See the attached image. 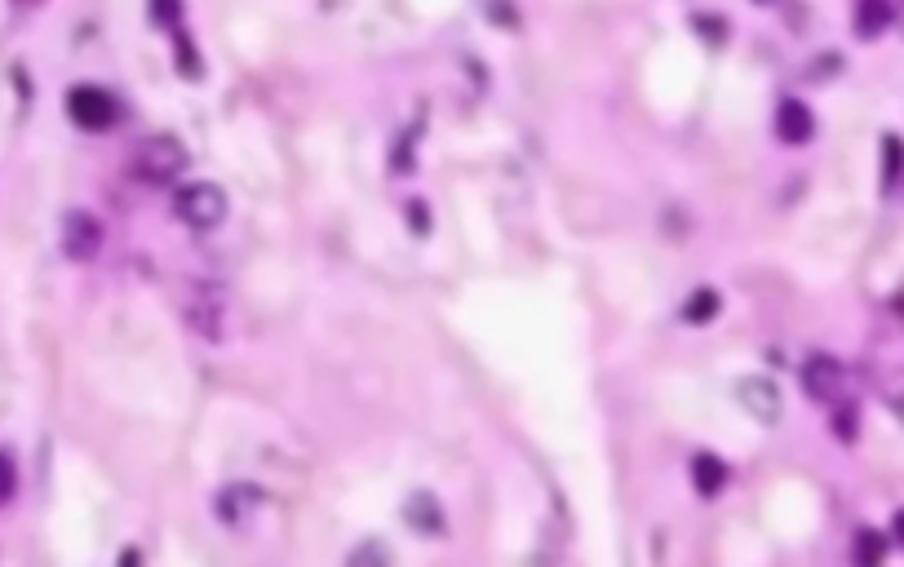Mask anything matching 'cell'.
I'll use <instances>...</instances> for the list:
<instances>
[{
  "label": "cell",
  "mask_w": 904,
  "mask_h": 567,
  "mask_svg": "<svg viewBox=\"0 0 904 567\" xmlns=\"http://www.w3.org/2000/svg\"><path fill=\"white\" fill-rule=\"evenodd\" d=\"M182 315H187L191 333L204 337V342H226L231 328H235L231 297H226V288L213 284V280H195V288L187 293V306H182Z\"/></svg>",
  "instance_id": "1"
},
{
  "label": "cell",
  "mask_w": 904,
  "mask_h": 567,
  "mask_svg": "<svg viewBox=\"0 0 904 567\" xmlns=\"http://www.w3.org/2000/svg\"><path fill=\"white\" fill-rule=\"evenodd\" d=\"M129 169L138 173V182H147V187H173V182L187 173V147H182L173 133H156V138L138 142Z\"/></svg>",
  "instance_id": "2"
},
{
  "label": "cell",
  "mask_w": 904,
  "mask_h": 567,
  "mask_svg": "<svg viewBox=\"0 0 904 567\" xmlns=\"http://www.w3.org/2000/svg\"><path fill=\"white\" fill-rule=\"evenodd\" d=\"M173 213L178 222H187L191 231H213L226 218V191L218 182H187L173 195Z\"/></svg>",
  "instance_id": "3"
},
{
  "label": "cell",
  "mask_w": 904,
  "mask_h": 567,
  "mask_svg": "<svg viewBox=\"0 0 904 567\" xmlns=\"http://www.w3.org/2000/svg\"><path fill=\"white\" fill-rule=\"evenodd\" d=\"M67 116L76 120L80 129L98 133V129H111L116 125V98L98 85H76L67 94Z\"/></svg>",
  "instance_id": "4"
},
{
  "label": "cell",
  "mask_w": 904,
  "mask_h": 567,
  "mask_svg": "<svg viewBox=\"0 0 904 567\" xmlns=\"http://www.w3.org/2000/svg\"><path fill=\"white\" fill-rule=\"evenodd\" d=\"M102 222L94 218L89 209H71L63 218V253L71 257V262H94V257L102 253Z\"/></svg>",
  "instance_id": "5"
},
{
  "label": "cell",
  "mask_w": 904,
  "mask_h": 567,
  "mask_svg": "<svg viewBox=\"0 0 904 567\" xmlns=\"http://www.w3.org/2000/svg\"><path fill=\"white\" fill-rule=\"evenodd\" d=\"M736 399H741V408L754 421H763V426H776V421H780V390L767 377H741Z\"/></svg>",
  "instance_id": "6"
},
{
  "label": "cell",
  "mask_w": 904,
  "mask_h": 567,
  "mask_svg": "<svg viewBox=\"0 0 904 567\" xmlns=\"http://www.w3.org/2000/svg\"><path fill=\"white\" fill-rule=\"evenodd\" d=\"M262 510V492L253 483H231L218 492V514L226 528H249V519Z\"/></svg>",
  "instance_id": "7"
},
{
  "label": "cell",
  "mask_w": 904,
  "mask_h": 567,
  "mask_svg": "<svg viewBox=\"0 0 904 567\" xmlns=\"http://www.w3.org/2000/svg\"><path fill=\"white\" fill-rule=\"evenodd\" d=\"M776 138L785 142V147H803V142H811V133H816V120H811V107L798 98H785L776 107Z\"/></svg>",
  "instance_id": "8"
},
{
  "label": "cell",
  "mask_w": 904,
  "mask_h": 567,
  "mask_svg": "<svg viewBox=\"0 0 904 567\" xmlns=\"http://www.w3.org/2000/svg\"><path fill=\"white\" fill-rule=\"evenodd\" d=\"M803 390L811 399H820V404H829L842 390V364L834 355H811L803 364Z\"/></svg>",
  "instance_id": "9"
},
{
  "label": "cell",
  "mask_w": 904,
  "mask_h": 567,
  "mask_svg": "<svg viewBox=\"0 0 904 567\" xmlns=\"http://www.w3.org/2000/svg\"><path fill=\"white\" fill-rule=\"evenodd\" d=\"M891 14H896L891 0H856V18H851V23H856V36H865V40L882 36L891 23Z\"/></svg>",
  "instance_id": "10"
},
{
  "label": "cell",
  "mask_w": 904,
  "mask_h": 567,
  "mask_svg": "<svg viewBox=\"0 0 904 567\" xmlns=\"http://www.w3.org/2000/svg\"><path fill=\"white\" fill-rule=\"evenodd\" d=\"M692 483L701 488V497H718L727 483V466L714 457V452H696L692 457Z\"/></svg>",
  "instance_id": "11"
},
{
  "label": "cell",
  "mask_w": 904,
  "mask_h": 567,
  "mask_svg": "<svg viewBox=\"0 0 904 567\" xmlns=\"http://www.w3.org/2000/svg\"><path fill=\"white\" fill-rule=\"evenodd\" d=\"M408 523H417L426 536H444V514H439V505H435V497H426V492H417L413 501H408Z\"/></svg>",
  "instance_id": "12"
},
{
  "label": "cell",
  "mask_w": 904,
  "mask_h": 567,
  "mask_svg": "<svg viewBox=\"0 0 904 567\" xmlns=\"http://www.w3.org/2000/svg\"><path fill=\"white\" fill-rule=\"evenodd\" d=\"M718 311H723V297H718L714 288H696V293L687 297V306H683V319H687V324H714Z\"/></svg>",
  "instance_id": "13"
},
{
  "label": "cell",
  "mask_w": 904,
  "mask_h": 567,
  "mask_svg": "<svg viewBox=\"0 0 904 567\" xmlns=\"http://www.w3.org/2000/svg\"><path fill=\"white\" fill-rule=\"evenodd\" d=\"M882 554H887V545H882L878 532H860L856 536V563L873 567V563H882Z\"/></svg>",
  "instance_id": "14"
},
{
  "label": "cell",
  "mask_w": 904,
  "mask_h": 567,
  "mask_svg": "<svg viewBox=\"0 0 904 567\" xmlns=\"http://www.w3.org/2000/svg\"><path fill=\"white\" fill-rule=\"evenodd\" d=\"M887 169H882V187H896V178H900V169H904V147H900V138H887Z\"/></svg>",
  "instance_id": "15"
},
{
  "label": "cell",
  "mask_w": 904,
  "mask_h": 567,
  "mask_svg": "<svg viewBox=\"0 0 904 567\" xmlns=\"http://www.w3.org/2000/svg\"><path fill=\"white\" fill-rule=\"evenodd\" d=\"M14 488H18V470H14V461L0 452V505L14 497Z\"/></svg>",
  "instance_id": "16"
},
{
  "label": "cell",
  "mask_w": 904,
  "mask_h": 567,
  "mask_svg": "<svg viewBox=\"0 0 904 567\" xmlns=\"http://www.w3.org/2000/svg\"><path fill=\"white\" fill-rule=\"evenodd\" d=\"M351 563H390V550L368 541V545H359V550H351Z\"/></svg>",
  "instance_id": "17"
},
{
  "label": "cell",
  "mask_w": 904,
  "mask_h": 567,
  "mask_svg": "<svg viewBox=\"0 0 904 567\" xmlns=\"http://www.w3.org/2000/svg\"><path fill=\"white\" fill-rule=\"evenodd\" d=\"M408 226H413V231H430V218H426V204H408Z\"/></svg>",
  "instance_id": "18"
},
{
  "label": "cell",
  "mask_w": 904,
  "mask_h": 567,
  "mask_svg": "<svg viewBox=\"0 0 904 567\" xmlns=\"http://www.w3.org/2000/svg\"><path fill=\"white\" fill-rule=\"evenodd\" d=\"M838 439H856V417H851V412H838Z\"/></svg>",
  "instance_id": "19"
},
{
  "label": "cell",
  "mask_w": 904,
  "mask_h": 567,
  "mask_svg": "<svg viewBox=\"0 0 904 567\" xmlns=\"http://www.w3.org/2000/svg\"><path fill=\"white\" fill-rule=\"evenodd\" d=\"M891 532H896V541H900V545H904V510H900V514H896V523H891Z\"/></svg>",
  "instance_id": "20"
},
{
  "label": "cell",
  "mask_w": 904,
  "mask_h": 567,
  "mask_svg": "<svg viewBox=\"0 0 904 567\" xmlns=\"http://www.w3.org/2000/svg\"><path fill=\"white\" fill-rule=\"evenodd\" d=\"M891 23H896V27H900V32H904V0H900V5H896V14H891Z\"/></svg>",
  "instance_id": "21"
},
{
  "label": "cell",
  "mask_w": 904,
  "mask_h": 567,
  "mask_svg": "<svg viewBox=\"0 0 904 567\" xmlns=\"http://www.w3.org/2000/svg\"><path fill=\"white\" fill-rule=\"evenodd\" d=\"M18 5H36V0H18Z\"/></svg>",
  "instance_id": "22"
},
{
  "label": "cell",
  "mask_w": 904,
  "mask_h": 567,
  "mask_svg": "<svg viewBox=\"0 0 904 567\" xmlns=\"http://www.w3.org/2000/svg\"><path fill=\"white\" fill-rule=\"evenodd\" d=\"M758 5H767V0H758Z\"/></svg>",
  "instance_id": "23"
},
{
  "label": "cell",
  "mask_w": 904,
  "mask_h": 567,
  "mask_svg": "<svg viewBox=\"0 0 904 567\" xmlns=\"http://www.w3.org/2000/svg\"><path fill=\"white\" fill-rule=\"evenodd\" d=\"M900 412H904V404H900Z\"/></svg>",
  "instance_id": "24"
}]
</instances>
